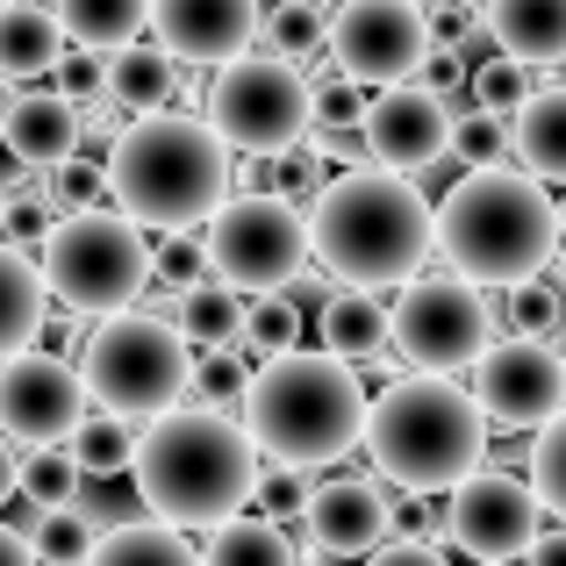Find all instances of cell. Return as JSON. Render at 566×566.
<instances>
[{
	"mask_svg": "<svg viewBox=\"0 0 566 566\" xmlns=\"http://www.w3.org/2000/svg\"><path fill=\"white\" fill-rule=\"evenodd\" d=\"M308 545H323L331 559H366L395 531V502L380 495V481H331L308 495Z\"/></svg>",
	"mask_w": 566,
	"mask_h": 566,
	"instance_id": "18",
	"label": "cell"
},
{
	"mask_svg": "<svg viewBox=\"0 0 566 566\" xmlns=\"http://www.w3.org/2000/svg\"><path fill=\"white\" fill-rule=\"evenodd\" d=\"M559 237H566L559 208L545 201V180L524 166H467L438 201L444 265L481 280V287H516V280L545 273Z\"/></svg>",
	"mask_w": 566,
	"mask_h": 566,
	"instance_id": "3",
	"label": "cell"
},
{
	"mask_svg": "<svg viewBox=\"0 0 566 566\" xmlns=\"http://www.w3.org/2000/svg\"><path fill=\"white\" fill-rule=\"evenodd\" d=\"M366 566H444V553H438V538H395V545H380Z\"/></svg>",
	"mask_w": 566,
	"mask_h": 566,
	"instance_id": "49",
	"label": "cell"
},
{
	"mask_svg": "<svg viewBox=\"0 0 566 566\" xmlns=\"http://www.w3.org/2000/svg\"><path fill=\"white\" fill-rule=\"evenodd\" d=\"M559 222H566V201H559Z\"/></svg>",
	"mask_w": 566,
	"mask_h": 566,
	"instance_id": "57",
	"label": "cell"
},
{
	"mask_svg": "<svg viewBox=\"0 0 566 566\" xmlns=\"http://www.w3.org/2000/svg\"><path fill=\"white\" fill-rule=\"evenodd\" d=\"M488 452V409L473 387H452L444 374H401L380 387L374 416H366V459L380 481L409 488V495H452L467 473H481Z\"/></svg>",
	"mask_w": 566,
	"mask_h": 566,
	"instance_id": "6",
	"label": "cell"
},
{
	"mask_svg": "<svg viewBox=\"0 0 566 566\" xmlns=\"http://www.w3.org/2000/svg\"><path fill=\"white\" fill-rule=\"evenodd\" d=\"M538 488L510 481V473H467L452 488V510H444V531L467 545L473 559H510L538 538Z\"/></svg>",
	"mask_w": 566,
	"mask_h": 566,
	"instance_id": "16",
	"label": "cell"
},
{
	"mask_svg": "<svg viewBox=\"0 0 566 566\" xmlns=\"http://www.w3.org/2000/svg\"><path fill=\"white\" fill-rule=\"evenodd\" d=\"M158 43L180 51V65H230L265 29L259 0H151Z\"/></svg>",
	"mask_w": 566,
	"mask_h": 566,
	"instance_id": "17",
	"label": "cell"
},
{
	"mask_svg": "<svg viewBox=\"0 0 566 566\" xmlns=\"http://www.w3.org/2000/svg\"><path fill=\"white\" fill-rule=\"evenodd\" d=\"M0 80H8V72H0Z\"/></svg>",
	"mask_w": 566,
	"mask_h": 566,
	"instance_id": "59",
	"label": "cell"
},
{
	"mask_svg": "<svg viewBox=\"0 0 566 566\" xmlns=\"http://www.w3.org/2000/svg\"><path fill=\"white\" fill-rule=\"evenodd\" d=\"M265 43L273 51H287V57H316V51H331V14H323V0H280V14L265 22Z\"/></svg>",
	"mask_w": 566,
	"mask_h": 566,
	"instance_id": "35",
	"label": "cell"
},
{
	"mask_svg": "<svg viewBox=\"0 0 566 566\" xmlns=\"http://www.w3.org/2000/svg\"><path fill=\"white\" fill-rule=\"evenodd\" d=\"M43 273H51V294L72 308V316H123V308L144 302L158 273V251L144 244V222L115 208H65L43 237Z\"/></svg>",
	"mask_w": 566,
	"mask_h": 566,
	"instance_id": "7",
	"label": "cell"
},
{
	"mask_svg": "<svg viewBox=\"0 0 566 566\" xmlns=\"http://www.w3.org/2000/svg\"><path fill=\"white\" fill-rule=\"evenodd\" d=\"M51 208H57V201H36V193H14V208L0 216L8 244H43V237H51V222H57Z\"/></svg>",
	"mask_w": 566,
	"mask_h": 566,
	"instance_id": "45",
	"label": "cell"
},
{
	"mask_svg": "<svg viewBox=\"0 0 566 566\" xmlns=\"http://www.w3.org/2000/svg\"><path fill=\"white\" fill-rule=\"evenodd\" d=\"M172 80H180V51L172 43H123L115 51V101L123 108H137V115L166 108Z\"/></svg>",
	"mask_w": 566,
	"mask_h": 566,
	"instance_id": "27",
	"label": "cell"
},
{
	"mask_svg": "<svg viewBox=\"0 0 566 566\" xmlns=\"http://www.w3.org/2000/svg\"><path fill=\"white\" fill-rule=\"evenodd\" d=\"M244 359H237V345H201V359H193V395L201 401H244Z\"/></svg>",
	"mask_w": 566,
	"mask_h": 566,
	"instance_id": "42",
	"label": "cell"
},
{
	"mask_svg": "<svg viewBox=\"0 0 566 566\" xmlns=\"http://www.w3.org/2000/svg\"><path fill=\"white\" fill-rule=\"evenodd\" d=\"M524 566H566V524L559 531H538V538L524 545Z\"/></svg>",
	"mask_w": 566,
	"mask_h": 566,
	"instance_id": "53",
	"label": "cell"
},
{
	"mask_svg": "<svg viewBox=\"0 0 566 566\" xmlns=\"http://www.w3.org/2000/svg\"><path fill=\"white\" fill-rule=\"evenodd\" d=\"M0 8H8V0H0Z\"/></svg>",
	"mask_w": 566,
	"mask_h": 566,
	"instance_id": "60",
	"label": "cell"
},
{
	"mask_svg": "<svg viewBox=\"0 0 566 566\" xmlns=\"http://www.w3.org/2000/svg\"><path fill=\"white\" fill-rule=\"evenodd\" d=\"M516 166L538 172L545 187H566V86H545L516 108Z\"/></svg>",
	"mask_w": 566,
	"mask_h": 566,
	"instance_id": "24",
	"label": "cell"
},
{
	"mask_svg": "<svg viewBox=\"0 0 566 566\" xmlns=\"http://www.w3.org/2000/svg\"><path fill=\"white\" fill-rule=\"evenodd\" d=\"M94 545H101V524L80 510V502H57V510H43V524H36L43 566H86V559H94Z\"/></svg>",
	"mask_w": 566,
	"mask_h": 566,
	"instance_id": "31",
	"label": "cell"
},
{
	"mask_svg": "<svg viewBox=\"0 0 566 566\" xmlns=\"http://www.w3.org/2000/svg\"><path fill=\"white\" fill-rule=\"evenodd\" d=\"M366 108H374V101H366V86H359V80H345V72L316 86V129H359V123H366Z\"/></svg>",
	"mask_w": 566,
	"mask_h": 566,
	"instance_id": "44",
	"label": "cell"
},
{
	"mask_svg": "<svg viewBox=\"0 0 566 566\" xmlns=\"http://www.w3.org/2000/svg\"><path fill=\"white\" fill-rule=\"evenodd\" d=\"M237 144L216 123H193V115H137V123L115 137L108 172H115V201L144 222V230H201L237 180Z\"/></svg>",
	"mask_w": 566,
	"mask_h": 566,
	"instance_id": "5",
	"label": "cell"
},
{
	"mask_svg": "<svg viewBox=\"0 0 566 566\" xmlns=\"http://www.w3.org/2000/svg\"><path fill=\"white\" fill-rule=\"evenodd\" d=\"M308 237L331 280H366V287L395 280L401 287L438 251V208L416 193V172L374 158V166H345L308 201Z\"/></svg>",
	"mask_w": 566,
	"mask_h": 566,
	"instance_id": "1",
	"label": "cell"
},
{
	"mask_svg": "<svg viewBox=\"0 0 566 566\" xmlns=\"http://www.w3.org/2000/svg\"><path fill=\"white\" fill-rule=\"evenodd\" d=\"M51 8L65 14L72 43H94V51H123L151 22V0H51Z\"/></svg>",
	"mask_w": 566,
	"mask_h": 566,
	"instance_id": "29",
	"label": "cell"
},
{
	"mask_svg": "<svg viewBox=\"0 0 566 566\" xmlns=\"http://www.w3.org/2000/svg\"><path fill=\"white\" fill-rule=\"evenodd\" d=\"M208 123L237 144V151H294L316 137V86L302 80V57L287 51H244L230 65H216L208 86Z\"/></svg>",
	"mask_w": 566,
	"mask_h": 566,
	"instance_id": "9",
	"label": "cell"
},
{
	"mask_svg": "<svg viewBox=\"0 0 566 566\" xmlns=\"http://www.w3.org/2000/svg\"><path fill=\"white\" fill-rule=\"evenodd\" d=\"M488 36L531 72L566 65V0H488Z\"/></svg>",
	"mask_w": 566,
	"mask_h": 566,
	"instance_id": "21",
	"label": "cell"
},
{
	"mask_svg": "<svg viewBox=\"0 0 566 566\" xmlns=\"http://www.w3.org/2000/svg\"><path fill=\"white\" fill-rule=\"evenodd\" d=\"M65 14L57 8H36V0H8L0 8V72L8 80H43V72L65 65Z\"/></svg>",
	"mask_w": 566,
	"mask_h": 566,
	"instance_id": "22",
	"label": "cell"
},
{
	"mask_svg": "<svg viewBox=\"0 0 566 566\" xmlns=\"http://www.w3.org/2000/svg\"><path fill=\"white\" fill-rule=\"evenodd\" d=\"M8 488H22V459L8 452V430H0V502H8Z\"/></svg>",
	"mask_w": 566,
	"mask_h": 566,
	"instance_id": "54",
	"label": "cell"
},
{
	"mask_svg": "<svg viewBox=\"0 0 566 566\" xmlns=\"http://www.w3.org/2000/svg\"><path fill=\"white\" fill-rule=\"evenodd\" d=\"M244 287H230L222 273L193 280V287H180V331L193 337V345H244Z\"/></svg>",
	"mask_w": 566,
	"mask_h": 566,
	"instance_id": "26",
	"label": "cell"
},
{
	"mask_svg": "<svg viewBox=\"0 0 566 566\" xmlns=\"http://www.w3.org/2000/svg\"><path fill=\"white\" fill-rule=\"evenodd\" d=\"M467 29H473V8H467V0H438V8H430V36H438V43H459Z\"/></svg>",
	"mask_w": 566,
	"mask_h": 566,
	"instance_id": "50",
	"label": "cell"
},
{
	"mask_svg": "<svg viewBox=\"0 0 566 566\" xmlns=\"http://www.w3.org/2000/svg\"><path fill=\"white\" fill-rule=\"evenodd\" d=\"M80 459H72V444H29L22 459V495H36L43 510H57V502H80Z\"/></svg>",
	"mask_w": 566,
	"mask_h": 566,
	"instance_id": "34",
	"label": "cell"
},
{
	"mask_svg": "<svg viewBox=\"0 0 566 566\" xmlns=\"http://www.w3.org/2000/svg\"><path fill=\"white\" fill-rule=\"evenodd\" d=\"M244 345H251V352H265V359L294 352V345H302V302H294L287 287H273V294H251Z\"/></svg>",
	"mask_w": 566,
	"mask_h": 566,
	"instance_id": "33",
	"label": "cell"
},
{
	"mask_svg": "<svg viewBox=\"0 0 566 566\" xmlns=\"http://www.w3.org/2000/svg\"><path fill=\"white\" fill-rule=\"evenodd\" d=\"M416 80L438 86V94H467V86H459V80H467V57H459V43H438V51L423 57V72H416Z\"/></svg>",
	"mask_w": 566,
	"mask_h": 566,
	"instance_id": "47",
	"label": "cell"
},
{
	"mask_svg": "<svg viewBox=\"0 0 566 566\" xmlns=\"http://www.w3.org/2000/svg\"><path fill=\"white\" fill-rule=\"evenodd\" d=\"M531 488H538V502L566 524V409L538 430V444H531Z\"/></svg>",
	"mask_w": 566,
	"mask_h": 566,
	"instance_id": "39",
	"label": "cell"
},
{
	"mask_svg": "<svg viewBox=\"0 0 566 566\" xmlns=\"http://www.w3.org/2000/svg\"><path fill=\"white\" fill-rule=\"evenodd\" d=\"M259 502H265V510H308L302 467H287V459H273V467L259 473Z\"/></svg>",
	"mask_w": 566,
	"mask_h": 566,
	"instance_id": "46",
	"label": "cell"
},
{
	"mask_svg": "<svg viewBox=\"0 0 566 566\" xmlns=\"http://www.w3.org/2000/svg\"><path fill=\"white\" fill-rule=\"evenodd\" d=\"M86 566H208V559L187 545L180 524L151 516V524H108Z\"/></svg>",
	"mask_w": 566,
	"mask_h": 566,
	"instance_id": "25",
	"label": "cell"
},
{
	"mask_svg": "<svg viewBox=\"0 0 566 566\" xmlns=\"http://www.w3.org/2000/svg\"><path fill=\"white\" fill-rule=\"evenodd\" d=\"M137 495L180 531H216L259 502V438L216 409H166L137 438Z\"/></svg>",
	"mask_w": 566,
	"mask_h": 566,
	"instance_id": "2",
	"label": "cell"
},
{
	"mask_svg": "<svg viewBox=\"0 0 566 566\" xmlns=\"http://www.w3.org/2000/svg\"><path fill=\"white\" fill-rule=\"evenodd\" d=\"M72 459H80V473L86 481H108V473H123V467H137V438H129V416H115V409H86L80 416V430H72Z\"/></svg>",
	"mask_w": 566,
	"mask_h": 566,
	"instance_id": "30",
	"label": "cell"
},
{
	"mask_svg": "<svg viewBox=\"0 0 566 566\" xmlns=\"http://www.w3.org/2000/svg\"><path fill=\"white\" fill-rule=\"evenodd\" d=\"M216 273V259H208V222L201 230H172V244L158 251V280L166 287H193V280Z\"/></svg>",
	"mask_w": 566,
	"mask_h": 566,
	"instance_id": "43",
	"label": "cell"
},
{
	"mask_svg": "<svg viewBox=\"0 0 566 566\" xmlns=\"http://www.w3.org/2000/svg\"><path fill=\"white\" fill-rule=\"evenodd\" d=\"M0 137H8V108H0Z\"/></svg>",
	"mask_w": 566,
	"mask_h": 566,
	"instance_id": "56",
	"label": "cell"
},
{
	"mask_svg": "<svg viewBox=\"0 0 566 566\" xmlns=\"http://www.w3.org/2000/svg\"><path fill=\"white\" fill-rule=\"evenodd\" d=\"M0 216H8V180H0Z\"/></svg>",
	"mask_w": 566,
	"mask_h": 566,
	"instance_id": "55",
	"label": "cell"
},
{
	"mask_svg": "<svg viewBox=\"0 0 566 566\" xmlns=\"http://www.w3.org/2000/svg\"><path fill=\"white\" fill-rule=\"evenodd\" d=\"M8 144L29 158V166H57V158L80 151V108L65 94H14L8 101Z\"/></svg>",
	"mask_w": 566,
	"mask_h": 566,
	"instance_id": "23",
	"label": "cell"
},
{
	"mask_svg": "<svg viewBox=\"0 0 566 566\" xmlns=\"http://www.w3.org/2000/svg\"><path fill=\"white\" fill-rule=\"evenodd\" d=\"M452 151L467 158V166H502V158L516 151V115L488 108V101H473V108H459V129H452Z\"/></svg>",
	"mask_w": 566,
	"mask_h": 566,
	"instance_id": "32",
	"label": "cell"
},
{
	"mask_svg": "<svg viewBox=\"0 0 566 566\" xmlns=\"http://www.w3.org/2000/svg\"><path fill=\"white\" fill-rule=\"evenodd\" d=\"M510 331H524V337H553L566 331V287H553V280H516L510 287Z\"/></svg>",
	"mask_w": 566,
	"mask_h": 566,
	"instance_id": "38",
	"label": "cell"
},
{
	"mask_svg": "<svg viewBox=\"0 0 566 566\" xmlns=\"http://www.w3.org/2000/svg\"><path fill=\"white\" fill-rule=\"evenodd\" d=\"M51 80H57V94H65L72 108H101V101H115V51L80 43V51H65V65H57Z\"/></svg>",
	"mask_w": 566,
	"mask_h": 566,
	"instance_id": "36",
	"label": "cell"
},
{
	"mask_svg": "<svg viewBox=\"0 0 566 566\" xmlns=\"http://www.w3.org/2000/svg\"><path fill=\"white\" fill-rule=\"evenodd\" d=\"M0 566H43L36 538H29V531H14V524H0Z\"/></svg>",
	"mask_w": 566,
	"mask_h": 566,
	"instance_id": "51",
	"label": "cell"
},
{
	"mask_svg": "<svg viewBox=\"0 0 566 566\" xmlns=\"http://www.w3.org/2000/svg\"><path fill=\"white\" fill-rule=\"evenodd\" d=\"M366 380L352 359H337L331 345L323 352H280L265 359L244 387V430L259 438L265 459H287V467L316 473V467H337L352 444H366Z\"/></svg>",
	"mask_w": 566,
	"mask_h": 566,
	"instance_id": "4",
	"label": "cell"
},
{
	"mask_svg": "<svg viewBox=\"0 0 566 566\" xmlns=\"http://www.w3.org/2000/svg\"><path fill=\"white\" fill-rule=\"evenodd\" d=\"M430 51H438V36H430V14L416 0H345L331 14V72L359 86L416 80Z\"/></svg>",
	"mask_w": 566,
	"mask_h": 566,
	"instance_id": "12",
	"label": "cell"
},
{
	"mask_svg": "<svg viewBox=\"0 0 566 566\" xmlns=\"http://www.w3.org/2000/svg\"><path fill=\"white\" fill-rule=\"evenodd\" d=\"M481 566H502V559H481Z\"/></svg>",
	"mask_w": 566,
	"mask_h": 566,
	"instance_id": "58",
	"label": "cell"
},
{
	"mask_svg": "<svg viewBox=\"0 0 566 566\" xmlns=\"http://www.w3.org/2000/svg\"><path fill=\"white\" fill-rule=\"evenodd\" d=\"M473 401L502 430H545L566 409V359L545 337H502L473 359Z\"/></svg>",
	"mask_w": 566,
	"mask_h": 566,
	"instance_id": "13",
	"label": "cell"
},
{
	"mask_svg": "<svg viewBox=\"0 0 566 566\" xmlns=\"http://www.w3.org/2000/svg\"><path fill=\"white\" fill-rule=\"evenodd\" d=\"M208 566H302V553L287 545V531L280 524H259V516H230V524L208 531L201 545Z\"/></svg>",
	"mask_w": 566,
	"mask_h": 566,
	"instance_id": "28",
	"label": "cell"
},
{
	"mask_svg": "<svg viewBox=\"0 0 566 566\" xmlns=\"http://www.w3.org/2000/svg\"><path fill=\"white\" fill-rule=\"evenodd\" d=\"M473 101H488V108L516 115V108L531 101V65H524V57H510V51H502V57H488V65L473 72Z\"/></svg>",
	"mask_w": 566,
	"mask_h": 566,
	"instance_id": "41",
	"label": "cell"
},
{
	"mask_svg": "<svg viewBox=\"0 0 566 566\" xmlns=\"http://www.w3.org/2000/svg\"><path fill=\"white\" fill-rule=\"evenodd\" d=\"M395 538H438V516L423 502H395Z\"/></svg>",
	"mask_w": 566,
	"mask_h": 566,
	"instance_id": "52",
	"label": "cell"
},
{
	"mask_svg": "<svg viewBox=\"0 0 566 566\" xmlns=\"http://www.w3.org/2000/svg\"><path fill=\"white\" fill-rule=\"evenodd\" d=\"M108 193H115L108 158L72 151V158H57V166H51V201H57V216H65V208H101Z\"/></svg>",
	"mask_w": 566,
	"mask_h": 566,
	"instance_id": "37",
	"label": "cell"
},
{
	"mask_svg": "<svg viewBox=\"0 0 566 566\" xmlns=\"http://www.w3.org/2000/svg\"><path fill=\"white\" fill-rule=\"evenodd\" d=\"M323 187H331V158H323L316 144H294V151H273V193H287L294 208H308Z\"/></svg>",
	"mask_w": 566,
	"mask_h": 566,
	"instance_id": "40",
	"label": "cell"
},
{
	"mask_svg": "<svg viewBox=\"0 0 566 566\" xmlns=\"http://www.w3.org/2000/svg\"><path fill=\"white\" fill-rule=\"evenodd\" d=\"M208 259L230 287L273 294L287 280H302V265L316 259L308 237V208H294L287 193H237L208 216Z\"/></svg>",
	"mask_w": 566,
	"mask_h": 566,
	"instance_id": "10",
	"label": "cell"
},
{
	"mask_svg": "<svg viewBox=\"0 0 566 566\" xmlns=\"http://www.w3.org/2000/svg\"><path fill=\"white\" fill-rule=\"evenodd\" d=\"M86 401H94L86 374H72L51 352H14L0 366V430L14 444H65L80 430Z\"/></svg>",
	"mask_w": 566,
	"mask_h": 566,
	"instance_id": "14",
	"label": "cell"
},
{
	"mask_svg": "<svg viewBox=\"0 0 566 566\" xmlns=\"http://www.w3.org/2000/svg\"><path fill=\"white\" fill-rule=\"evenodd\" d=\"M43 323H51V273H43V259L0 237V366L36 345Z\"/></svg>",
	"mask_w": 566,
	"mask_h": 566,
	"instance_id": "20",
	"label": "cell"
},
{
	"mask_svg": "<svg viewBox=\"0 0 566 566\" xmlns=\"http://www.w3.org/2000/svg\"><path fill=\"white\" fill-rule=\"evenodd\" d=\"M316 151L331 166H359V158H374V144H366V123H359V129H316Z\"/></svg>",
	"mask_w": 566,
	"mask_h": 566,
	"instance_id": "48",
	"label": "cell"
},
{
	"mask_svg": "<svg viewBox=\"0 0 566 566\" xmlns=\"http://www.w3.org/2000/svg\"><path fill=\"white\" fill-rule=\"evenodd\" d=\"M452 129H459L452 94H438V86H423V80L380 86L374 108H366V144H374V158L380 166H401V172H430L452 151Z\"/></svg>",
	"mask_w": 566,
	"mask_h": 566,
	"instance_id": "15",
	"label": "cell"
},
{
	"mask_svg": "<svg viewBox=\"0 0 566 566\" xmlns=\"http://www.w3.org/2000/svg\"><path fill=\"white\" fill-rule=\"evenodd\" d=\"M323 345L352 366H374L395 352V302H380V287L366 280H345V294L323 302Z\"/></svg>",
	"mask_w": 566,
	"mask_h": 566,
	"instance_id": "19",
	"label": "cell"
},
{
	"mask_svg": "<svg viewBox=\"0 0 566 566\" xmlns=\"http://www.w3.org/2000/svg\"><path fill=\"white\" fill-rule=\"evenodd\" d=\"M86 387H94L101 409L129 416V423H151V416L180 409L193 395V337L180 331V316H108L86 337Z\"/></svg>",
	"mask_w": 566,
	"mask_h": 566,
	"instance_id": "8",
	"label": "cell"
},
{
	"mask_svg": "<svg viewBox=\"0 0 566 566\" xmlns=\"http://www.w3.org/2000/svg\"><path fill=\"white\" fill-rule=\"evenodd\" d=\"M488 345H495V308H488L481 280H467V273L401 280V294H395V352L416 366V374H467Z\"/></svg>",
	"mask_w": 566,
	"mask_h": 566,
	"instance_id": "11",
	"label": "cell"
}]
</instances>
